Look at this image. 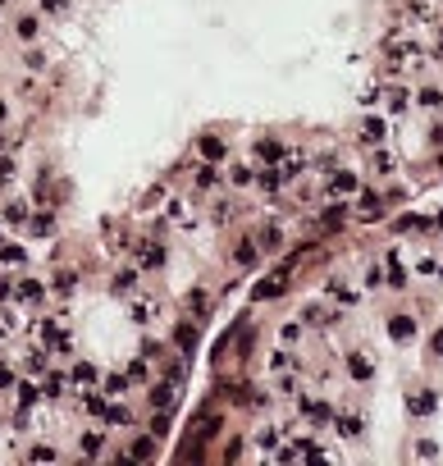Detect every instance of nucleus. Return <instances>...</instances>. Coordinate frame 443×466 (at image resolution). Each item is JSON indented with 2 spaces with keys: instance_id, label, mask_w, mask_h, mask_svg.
I'll list each match as a JSON object with an SVG mask.
<instances>
[{
  "instance_id": "1",
  "label": "nucleus",
  "mask_w": 443,
  "mask_h": 466,
  "mask_svg": "<svg viewBox=\"0 0 443 466\" xmlns=\"http://www.w3.org/2000/svg\"><path fill=\"white\" fill-rule=\"evenodd\" d=\"M37 338H42V347L51 357H69L73 352V338H69V329L60 325V316H42V320H37Z\"/></svg>"
},
{
  "instance_id": "2",
  "label": "nucleus",
  "mask_w": 443,
  "mask_h": 466,
  "mask_svg": "<svg viewBox=\"0 0 443 466\" xmlns=\"http://www.w3.org/2000/svg\"><path fill=\"white\" fill-rule=\"evenodd\" d=\"M165 261H169V251H165V242H138V251H133V265L147 275V270H165Z\"/></svg>"
},
{
  "instance_id": "3",
  "label": "nucleus",
  "mask_w": 443,
  "mask_h": 466,
  "mask_svg": "<svg viewBox=\"0 0 443 466\" xmlns=\"http://www.w3.org/2000/svg\"><path fill=\"white\" fill-rule=\"evenodd\" d=\"M46 297H51V288H46L42 279H32V275L14 279V302H18V306H42Z\"/></svg>"
},
{
  "instance_id": "4",
  "label": "nucleus",
  "mask_w": 443,
  "mask_h": 466,
  "mask_svg": "<svg viewBox=\"0 0 443 466\" xmlns=\"http://www.w3.org/2000/svg\"><path fill=\"white\" fill-rule=\"evenodd\" d=\"M293 402H297V412H302V416H306L311 425H329L334 407L324 402V398H311V393H293Z\"/></svg>"
},
{
  "instance_id": "5",
  "label": "nucleus",
  "mask_w": 443,
  "mask_h": 466,
  "mask_svg": "<svg viewBox=\"0 0 443 466\" xmlns=\"http://www.w3.org/2000/svg\"><path fill=\"white\" fill-rule=\"evenodd\" d=\"M64 393H69V375L46 366V371H42V402H60Z\"/></svg>"
},
{
  "instance_id": "6",
  "label": "nucleus",
  "mask_w": 443,
  "mask_h": 466,
  "mask_svg": "<svg viewBox=\"0 0 443 466\" xmlns=\"http://www.w3.org/2000/svg\"><path fill=\"white\" fill-rule=\"evenodd\" d=\"M178 380H183V371L174 366V371H169V380H160L156 388H151V407H156V412H165V407L174 402V393H178Z\"/></svg>"
},
{
  "instance_id": "7",
  "label": "nucleus",
  "mask_w": 443,
  "mask_h": 466,
  "mask_svg": "<svg viewBox=\"0 0 443 466\" xmlns=\"http://www.w3.org/2000/svg\"><path fill=\"white\" fill-rule=\"evenodd\" d=\"M138 288H142V270H138V265L119 270V275L110 279V293H114V297H133V293H138Z\"/></svg>"
},
{
  "instance_id": "8",
  "label": "nucleus",
  "mask_w": 443,
  "mask_h": 466,
  "mask_svg": "<svg viewBox=\"0 0 443 466\" xmlns=\"http://www.w3.org/2000/svg\"><path fill=\"white\" fill-rule=\"evenodd\" d=\"M384 288H407V265H402L398 247L384 256Z\"/></svg>"
},
{
  "instance_id": "9",
  "label": "nucleus",
  "mask_w": 443,
  "mask_h": 466,
  "mask_svg": "<svg viewBox=\"0 0 443 466\" xmlns=\"http://www.w3.org/2000/svg\"><path fill=\"white\" fill-rule=\"evenodd\" d=\"M156 316H160V302L138 288V293H133V320H138V325H156Z\"/></svg>"
},
{
  "instance_id": "10",
  "label": "nucleus",
  "mask_w": 443,
  "mask_h": 466,
  "mask_svg": "<svg viewBox=\"0 0 443 466\" xmlns=\"http://www.w3.org/2000/svg\"><path fill=\"white\" fill-rule=\"evenodd\" d=\"M9 393H14V398H18V407H28V412L42 402V384H37L32 375H28V380H14V388H9Z\"/></svg>"
},
{
  "instance_id": "11",
  "label": "nucleus",
  "mask_w": 443,
  "mask_h": 466,
  "mask_svg": "<svg viewBox=\"0 0 443 466\" xmlns=\"http://www.w3.org/2000/svg\"><path fill=\"white\" fill-rule=\"evenodd\" d=\"M101 384V371H96L92 362H73V371H69V388H96Z\"/></svg>"
},
{
  "instance_id": "12",
  "label": "nucleus",
  "mask_w": 443,
  "mask_h": 466,
  "mask_svg": "<svg viewBox=\"0 0 443 466\" xmlns=\"http://www.w3.org/2000/svg\"><path fill=\"white\" fill-rule=\"evenodd\" d=\"M356 188H361V179H356L352 169H334L329 174V197H352Z\"/></svg>"
},
{
  "instance_id": "13",
  "label": "nucleus",
  "mask_w": 443,
  "mask_h": 466,
  "mask_svg": "<svg viewBox=\"0 0 443 466\" xmlns=\"http://www.w3.org/2000/svg\"><path fill=\"white\" fill-rule=\"evenodd\" d=\"M14 37H18L23 46H32L37 37H42V18H37V14H18V18H14Z\"/></svg>"
},
{
  "instance_id": "14",
  "label": "nucleus",
  "mask_w": 443,
  "mask_h": 466,
  "mask_svg": "<svg viewBox=\"0 0 443 466\" xmlns=\"http://www.w3.org/2000/svg\"><path fill=\"white\" fill-rule=\"evenodd\" d=\"M96 388H101L105 398H128L133 380H128V375H119V371H110V375H101V384H96Z\"/></svg>"
},
{
  "instance_id": "15",
  "label": "nucleus",
  "mask_w": 443,
  "mask_h": 466,
  "mask_svg": "<svg viewBox=\"0 0 443 466\" xmlns=\"http://www.w3.org/2000/svg\"><path fill=\"white\" fill-rule=\"evenodd\" d=\"M0 265H28V247L23 242H14V238H0Z\"/></svg>"
},
{
  "instance_id": "16",
  "label": "nucleus",
  "mask_w": 443,
  "mask_h": 466,
  "mask_svg": "<svg viewBox=\"0 0 443 466\" xmlns=\"http://www.w3.org/2000/svg\"><path fill=\"white\" fill-rule=\"evenodd\" d=\"M78 453L83 458H101L105 453V430H83L78 434Z\"/></svg>"
},
{
  "instance_id": "17",
  "label": "nucleus",
  "mask_w": 443,
  "mask_h": 466,
  "mask_svg": "<svg viewBox=\"0 0 443 466\" xmlns=\"http://www.w3.org/2000/svg\"><path fill=\"white\" fill-rule=\"evenodd\" d=\"M28 215H32V206H28V201H9V206L0 210V225H5V229H18V225H28Z\"/></svg>"
},
{
  "instance_id": "18",
  "label": "nucleus",
  "mask_w": 443,
  "mask_h": 466,
  "mask_svg": "<svg viewBox=\"0 0 443 466\" xmlns=\"http://www.w3.org/2000/svg\"><path fill=\"white\" fill-rule=\"evenodd\" d=\"M389 338H393V343H411V338H416V320H411V316H393L389 320Z\"/></svg>"
},
{
  "instance_id": "19",
  "label": "nucleus",
  "mask_w": 443,
  "mask_h": 466,
  "mask_svg": "<svg viewBox=\"0 0 443 466\" xmlns=\"http://www.w3.org/2000/svg\"><path fill=\"white\" fill-rule=\"evenodd\" d=\"M119 458H123V462H151V458H156V439H133Z\"/></svg>"
},
{
  "instance_id": "20",
  "label": "nucleus",
  "mask_w": 443,
  "mask_h": 466,
  "mask_svg": "<svg viewBox=\"0 0 443 466\" xmlns=\"http://www.w3.org/2000/svg\"><path fill=\"white\" fill-rule=\"evenodd\" d=\"M348 375H352V380H375V362H370V357H365V352H352L348 357Z\"/></svg>"
},
{
  "instance_id": "21",
  "label": "nucleus",
  "mask_w": 443,
  "mask_h": 466,
  "mask_svg": "<svg viewBox=\"0 0 443 466\" xmlns=\"http://www.w3.org/2000/svg\"><path fill=\"white\" fill-rule=\"evenodd\" d=\"M28 233H32V238H51V233H55V215H51V210L28 215Z\"/></svg>"
},
{
  "instance_id": "22",
  "label": "nucleus",
  "mask_w": 443,
  "mask_h": 466,
  "mask_svg": "<svg viewBox=\"0 0 443 466\" xmlns=\"http://www.w3.org/2000/svg\"><path fill=\"white\" fill-rule=\"evenodd\" d=\"M73 288H78V275H73V270H55L51 293H55V297H73Z\"/></svg>"
},
{
  "instance_id": "23",
  "label": "nucleus",
  "mask_w": 443,
  "mask_h": 466,
  "mask_svg": "<svg viewBox=\"0 0 443 466\" xmlns=\"http://www.w3.org/2000/svg\"><path fill=\"white\" fill-rule=\"evenodd\" d=\"M324 293H329L339 306H356V302H361V293H356V288H348V284H339V279H334V284H324Z\"/></svg>"
},
{
  "instance_id": "24",
  "label": "nucleus",
  "mask_w": 443,
  "mask_h": 466,
  "mask_svg": "<svg viewBox=\"0 0 443 466\" xmlns=\"http://www.w3.org/2000/svg\"><path fill=\"white\" fill-rule=\"evenodd\" d=\"M192 434H197V439H215V434H219V416L215 412H201L197 425H192Z\"/></svg>"
},
{
  "instance_id": "25",
  "label": "nucleus",
  "mask_w": 443,
  "mask_h": 466,
  "mask_svg": "<svg viewBox=\"0 0 443 466\" xmlns=\"http://www.w3.org/2000/svg\"><path fill=\"white\" fill-rule=\"evenodd\" d=\"M165 225H178V229H188V225H192V210L183 206V201H165Z\"/></svg>"
},
{
  "instance_id": "26",
  "label": "nucleus",
  "mask_w": 443,
  "mask_h": 466,
  "mask_svg": "<svg viewBox=\"0 0 443 466\" xmlns=\"http://www.w3.org/2000/svg\"><path fill=\"white\" fill-rule=\"evenodd\" d=\"M269 371H274V375H284V371H302V366H297V357H293V347H279V352L269 357Z\"/></svg>"
},
{
  "instance_id": "27",
  "label": "nucleus",
  "mask_w": 443,
  "mask_h": 466,
  "mask_svg": "<svg viewBox=\"0 0 443 466\" xmlns=\"http://www.w3.org/2000/svg\"><path fill=\"white\" fill-rule=\"evenodd\" d=\"M302 320H288V325H279V347H297L302 343Z\"/></svg>"
},
{
  "instance_id": "28",
  "label": "nucleus",
  "mask_w": 443,
  "mask_h": 466,
  "mask_svg": "<svg viewBox=\"0 0 443 466\" xmlns=\"http://www.w3.org/2000/svg\"><path fill=\"white\" fill-rule=\"evenodd\" d=\"M274 293H284V270H279V275H269V279H261V284H256V302H265V297H274Z\"/></svg>"
},
{
  "instance_id": "29",
  "label": "nucleus",
  "mask_w": 443,
  "mask_h": 466,
  "mask_svg": "<svg viewBox=\"0 0 443 466\" xmlns=\"http://www.w3.org/2000/svg\"><path fill=\"white\" fill-rule=\"evenodd\" d=\"M23 458H28V462H60V458H64V453H60V448H55V443H32V448H28V453H23Z\"/></svg>"
},
{
  "instance_id": "30",
  "label": "nucleus",
  "mask_w": 443,
  "mask_h": 466,
  "mask_svg": "<svg viewBox=\"0 0 443 466\" xmlns=\"http://www.w3.org/2000/svg\"><path fill=\"white\" fill-rule=\"evenodd\" d=\"M219 179H224V174H219V169H215L210 160H206V165L197 169V188H201V192H215V188H219Z\"/></svg>"
},
{
  "instance_id": "31",
  "label": "nucleus",
  "mask_w": 443,
  "mask_h": 466,
  "mask_svg": "<svg viewBox=\"0 0 443 466\" xmlns=\"http://www.w3.org/2000/svg\"><path fill=\"white\" fill-rule=\"evenodd\" d=\"M384 105H389V114L398 119V114L407 110V87H389V92H384Z\"/></svg>"
},
{
  "instance_id": "32",
  "label": "nucleus",
  "mask_w": 443,
  "mask_h": 466,
  "mask_svg": "<svg viewBox=\"0 0 443 466\" xmlns=\"http://www.w3.org/2000/svg\"><path fill=\"white\" fill-rule=\"evenodd\" d=\"M197 147H201V155H206L210 165H215V160H224V138H210V133H206V138H201Z\"/></svg>"
},
{
  "instance_id": "33",
  "label": "nucleus",
  "mask_w": 443,
  "mask_h": 466,
  "mask_svg": "<svg viewBox=\"0 0 443 466\" xmlns=\"http://www.w3.org/2000/svg\"><path fill=\"white\" fill-rule=\"evenodd\" d=\"M416 105H420V110H443V92H439V87H420Z\"/></svg>"
},
{
  "instance_id": "34",
  "label": "nucleus",
  "mask_w": 443,
  "mask_h": 466,
  "mask_svg": "<svg viewBox=\"0 0 443 466\" xmlns=\"http://www.w3.org/2000/svg\"><path fill=\"white\" fill-rule=\"evenodd\" d=\"M279 242H284V225H274V220H269V225H261V238H256V247H279Z\"/></svg>"
},
{
  "instance_id": "35",
  "label": "nucleus",
  "mask_w": 443,
  "mask_h": 466,
  "mask_svg": "<svg viewBox=\"0 0 443 466\" xmlns=\"http://www.w3.org/2000/svg\"><path fill=\"white\" fill-rule=\"evenodd\" d=\"M233 261H238V265H247V270H252V265H256V261H261V251H256V242H252V238H247V242H238V251H233Z\"/></svg>"
},
{
  "instance_id": "36",
  "label": "nucleus",
  "mask_w": 443,
  "mask_h": 466,
  "mask_svg": "<svg viewBox=\"0 0 443 466\" xmlns=\"http://www.w3.org/2000/svg\"><path fill=\"white\" fill-rule=\"evenodd\" d=\"M229 183H233V188H252L256 169H252V165H233V169H229Z\"/></svg>"
},
{
  "instance_id": "37",
  "label": "nucleus",
  "mask_w": 443,
  "mask_h": 466,
  "mask_svg": "<svg viewBox=\"0 0 443 466\" xmlns=\"http://www.w3.org/2000/svg\"><path fill=\"white\" fill-rule=\"evenodd\" d=\"M302 320H306V325H334V311L329 306H306Z\"/></svg>"
},
{
  "instance_id": "38",
  "label": "nucleus",
  "mask_w": 443,
  "mask_h": 466,
  "mask_svg": "<svg viewBox=\"0 0 443 466\" xmlns=\"http://www.w3.org/2000/svg\"><path fill=\"white\" fill-rule=\"evenodd\" d=\"M407 407H411V416L435 412V393H416V398H407Z\"/></svg>"
},
{
  "instance_id": "39",
  "label": "nucleus",
  "mask_w": 443,
  "mask_h": 466,
  "mask_svg": "<svg viewBox=\"0 0 443 466\" xmlns=\"http://www.w3.org/2000/svg\"><path fill=\"white\" fill-rule=\"evenodd\" d=\"M14 380H18V366H14V362H0V393H9Z\"/></svg>"
},
{
  "instance_id": "40",
  "label": "nucleus",
  "mask_w": 443,
  "mask_h": 466,
  "mask_svg": "<svg viewBox=\"0 0 443 466\" xmlns=\"http://www.w3.org/2000/svg\"><path fill=\"white\" fill-rule=\"evenodd\" d=\"M384 133H389V124H384V119H365V142H370V147H375V142H384Z\"/></svg>"
},
{
  "instance_id": "41",
  "label": "nucleus",
  "mask_w": 443,
  "mask_h": 466,
  "mask_svg": "<svg viewBox=\"0 0 443 466\" xmlns=\"http://www.w3.org/2000/svg\"><path fill=\"white\" fill-rule=\"evenodd\" d=\"M123 375H128L133 384H147V380H151V371H147V357H142V362H128V371H123Z\"/></svg>"
},
{
  "instance_id": "42",
  "label": "nucleus",
  "mask_w": 443,
  "mask_h": 466,
  "mask_svg": "<svg viewBox=\"0 0 443 466\" xmlns=\"http://www.w3.org/2000/svg\"><path fill=\"white\" fill-rule=\"evenodd\" d=\"M339 434L343 439H356L361 434V416H339Z\"/></svg>"
},
{
  "instance_id": "43",
  "label": "nucleus",
  "mask_w": 443,
  "mask_h": 466,
  "mask_svg": "<svg viewBox=\"0 0 443 466\" xmlns=\"http://www.w3.org/2000/svg\"><path fill=\"white\" fill-rule=\"evenodd\" d=\"M178 347H183V352H192V343H197V329H192V325H178Z\"/></svg>"
},
{
  "instance_id": "44",
  "label": "nucleus",
  "mask_w": 443,
  "mask_h": 466,
  "mask_svg": "<svg viewBox=\"0 0 443 466\" xmlns=\"http://www.w3.org/2000/svg\"><path fill=\"white\" fill-rule=\"evenodd\" d=\"M256 155H261V160H279L284 147H279V142H256Z\"/></svg>"
},
{
  "instance_id": "45",
  "label": "nucleus",
  "mask_w": 443,
  "mask_h": 466,
  "mask_svg": "<svg viewBox=\"0 0 443 466\" xmlns=\"http://www.w3.org/2000/svg\"><path fill=\"white\" fill-rule=\"evenodd\" d=\"M375 169H380V174H393V169H398V160H393L389 151H375Z\"/></svg>"
},
{
  "instance_id": "46",
  "label": "nucleus",
  "mask_w": 443,
  "mask_h": 466,
  "mask_svg": "<svg viewBox=\"0 0 443 466\" xmlns=\"http://www.w3.org/2000/svg\"><path fill=\"white\" fill-rule=\"evenodd\" d=\"M233 215H238V206H233V201H215V220H219V225H229Z\"/></svg>"
},
{
  "instance_id": "47",
  "label": "nucleus",
  "mask_w": 443,
  "mask_h": 466,
  "mask_svg": "<svg viewBox=\"0 0 443 466\" xmlns=\"http://www.w3.org/2000/svg\"><path fill=\"white\" fill-rule=\"evenodd\" d=\"M165 434H169V416L156 412V421H151V439H165Z\"/></svg>"
},
{
  "instance_id": "48",
  "label": "nucleus",
  "mask_w": 443,
  "mask_h": 466,
  "mask_svg": "<svg viewBox=\"0 0 443 466\" xmlns=\"http://www.w3.org/2000/svg\"><path fill=\"white\" fill-rule=\"evenodd\" d=\"M339 225H343V206H329L324 220H320V229H339Z\"/></svg>"
},
{
  "instance_id": "49",
  "label": "nucleus",
  "mask_w": 443,
  "mask_h": 466,
  "mask_svg": "<svg viewBox=\"0 0 443 466\" xmlns=\"http://www.w3.org/2000/svg\"><path fill=\"white\" fill-rule=\"evenodd\" d=\"M5 302H14V279L0 275V306H5Z\"/></svg>"
},
{
  "instance_id": "50",
  "label": "nucleus",
  "mask_w": 443,
  "mask_h": 466,
  "mask_svg": "<svg viewBox=\"0 0 443 466\" xmlns=\"http://www.w3.org/2000/svg\"><path fill=\"white\" fill-rule=\"evenodd\" d=\"M435 270H439V261H435V256H420V261H416V275H425V279H430Z\"/></svg>"
},
{
  "instance_id": "51",
  "label": "nucleus",
  "mask_w": 443,
  "mask_h": 466,
  "mask_svg": "<svg viewBox=\"0 0 443 466\" xmlns=\"http://www.w3.org/2000/svg\"><path fill=\"white\" fill-rule=\"evenodd\" d=\"M365 288H384V270H380V265L365 270Z\"/></svg>"
},
{
  "instance_id": "52",
  "label": "nucleus",
  "mask_w": 443,
  "mask_h": 466,
  "mask_svg": "<svg viewBox=\"0 0 443 466\" xmlns=\"http://www.w3.org/2000/svg\"><path fill=\"white\" fill-rule=\"evenodd\" d=\"M23 64H28V69H32V73H42V69H46V60H42V51H28V60H23Z\"/></svg>"
},
{
  "instance_id": "53",
  "label": "nucleus",
  "mask_w": 443,
  "mask_h": 466,
  "mask_svg": "<svg viewBox=\"0 0 443 466\" xmlns=\"http://www.w3.org/2000/svg\"><path fill=\"white\" fill-rule=\"evenodd\" d=\"M42 9H46V14H64V9H69V0H42Z\"/></svg>"
},
{
  "instance_id": "54",
  "label": "nucleus",
  "mask_w": 443,
  "mask_h": 466,
  "mask_svg": "<svg viewBox=\"0 0 443 466\" xmlns=\"http://www.w3.org/2000/svg\"><path fill=\"white\" fill-rule=\"evenodd\" d=\"M188 306H192V311L201 316V311H206V293H188Z\"/></svg>"
},
{
  "instance_id": "55",
  "label": "nucleus",
  "mask_w": 443,
  "mask_h": 466,
  "mask_svg": "<svg viewBox=\"0 0 443 466\" xmlns=\"http://www.w3.org/2000/svg\"><path fill=\"white\" fill-rule=\"evenodd\" d=\"M430 347H435V352L443 357V329H439V334H435V338H430Z\"/></svg>"
},
{
  "instance_id": "56",
  "label": "nucleus",
  "mask_w": 443,
  "mask_h": 466,
  "mask_svg": "<svg viewBox=\"0 0 443 466\" xmlns=\"http://www.w3.org/2000/svg\"><path fill=\"white\" fill-rule=\"evenodd\" d=\"M5 119H9V105H5V101H0V129H5Z\"/></svg>"
},
{
  "instance_id": "57",
  "label": "nucleus",
  "mask_w": 443,
  "mask_h": 466,
  "mask_svg": "<svg viewBox=\"0 0 443 466\" xmlns=\"http://www.w3.org/2000/svg\"><path fill=\"white\" fill-rule=\"evenodd\" d=\"M5 343H9V329H5V325H0V347H5Z\"/></svg>"
},
{
  "instance_id": "58",
  "label": "nucleus",
  "mask_w": 443,
  "mask_h": 466,
  "mask_svg": "<svg viewBox=\"0 0 443 466\" xmlns=\"http://www.w3.org/2000/svg\"><path fill=\"white\" fill-rule=\"evenodd\" d=\"M0 238H5V225H0Z\"/></svg>"
},
{
  "instance_id": "59",
  "label": "nucleus",
  "mask_w": 443,
  "mask_h": 466,
  "mask_svg": "<svg viewBox=\"0 0 443 466\" xmlns=\"http://www.w3.org/2000/svg\"><path fill=\"white\" fill-rule=\"evenodd\" d=\"M0 5H5V0H0Z\"/></svg>"
}]
</instances>
